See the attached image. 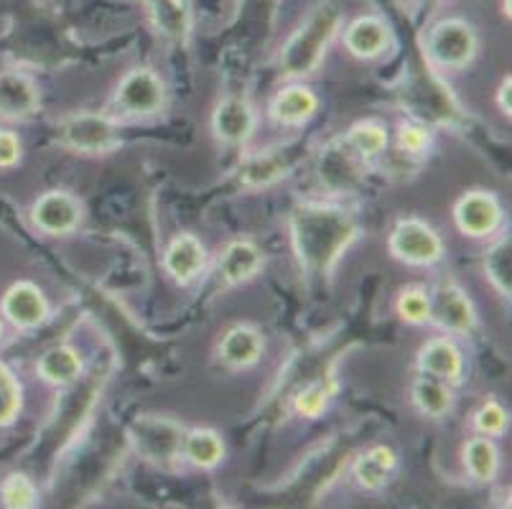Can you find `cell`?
<instances>
[{
    "label": "cell",
    "mask_w": 512,
    "mask_h": 509,
    "mask_svg": "<svg viewBox=\"0 0 512 509\" xmlns=\"http://www.w3.org/2000/svg\"><path fill=\"white\" fill-rule=\"evenodd\" d=\"M395 140H398V151L403 156L418 158L431 151V146H434V133L421 120H400Z\"/></svg>",
    "instance_id": "1f68e13d"
},
{
    "label": "cell",
    "mask_w": 512,
    "mask_h": 509,
    "mask_svg": "<svg viewBox=\"0 0 512 509\" xmlns=\"http://www.w3.org/2000/svg\"><path fill=\"white\" fill-rule=\"evenodd\" d=\"M423 54L439 72H462L479 54L477 28L464 18H441L426 28Z\"/></svg>",
    "instance_id": "3957f363"
},
{
    "label": "cell",
    "mask_w": 512,
    "mask_h": 509,
    "mask_svg": "<svg viewBox=\"0 0 512 509\" xmlns=\"http://www.w3.org/2000/svg\"><path fill=\"white\" fill-rule=\"evenodd\" d=\"M184 436L186 431L176 420L161 415H141L128 428L130 446L136 448V454L164 471L176 469L184 461Z\"/></svg>",
    "instance_id": "277c9868"
},
{
    "label": "cell",
    "mask_w": 512,
    "mask_h": 509,
    "mask_svg": "<svg viewBox=\"0 0 512 509\" xmlns=\"http://www.w3.org/2000/svg\"><path fill=\"white\" fill-rule=\"evenodd\" d=\"M474 428H477L479 436H502L510 428V415H507L505 405L495 398L484 400L477 413H474Z\"/></svg>",
    "instance_id": "836d02e7"
},
{
    "label": "cell",
    "mask_w": 512,
    "mask_h": 509,
    "mask_svg": "<svg viewBox=\"0 0 512 509\" xmlns=\"http://www.w3.org/2000/svg\"><path fill=\"white\" fill-rule=\"evenodd\" d=\"M41 107V92L29 74L8 69L0 72V120L21 123L34 118Z\"/></svg>",
    "instance_id": "7c38bea8"
},
{
    "label": "cell",
    "mask_w": 512,
    "mask_h": 509,
    "mask_svg": "<svg viewBox=\"0 0 512 509\" xmlns=\"http://www.w3.org/2000/svg\"><path fill=\"white\" fill-rule=\"evenodd\" d=\"M357 237H360V224L342 207L301 204L291 212L293 252L301 268L314 278L332 275Z\"/></svg>",
    "instance_id": "6da1fadb"
},
{
    "label": "cell",
    "mask_w": 512,
    "mask_h": 509,
    "mask_svg": "<svg viewBox=\"0 0 512 509\" xmlns=\"http://www.w3.org/2000/svg\"><path fill=\"white\" fill-rule=\"evenodd\" d=\"M23 146L16 130L0 128V171L16 168L21 163Z\"/></svg>",
    "instance_id": "e575fe53"
},
{
    "label": "cell",
    "mask_w": 512,
    "mask_h": 509,
    "mask_svg": "<svg viewBox=\"0 0 512 509\" xmlns=\"http://www.w3.org/2000/svg\"><path fill=\"white\" fill-rule=\"evenodd\" d=\"M395 311L411 326L431 324V291H426L423 286H406L398 293Z\"/></svg>",
    "instance_id": "f546056e"
},
{
    "label": "cell",
    "mask_w": 512,
    "mask_h": 509,
    "mask_svg": "<svg viewBox=\"0 0 512 509\" xmlns=\"http://www.w3.org/2000/svg\"><path fill=\"white\" fill-rule=\"evenodd\" d=\"M3 331H6V326H3V316H0V339H3Z\"/></svg>",
    "instance_id": "8d00e7d4"
},
{
    "label": "cell",
    "mask_w": 512,
    "mask_h": 509,
    "mask_svg": "<svg viewBox=\"0 0 512 509\" xmlns=\"http://www.w3.org/2000/svg\"><path fill=\"white\" fill-rule=\"evenodd\" d=\"M416 367L421 375H431L456 387L464 377V354L449 334L434 336L418 349Z\"/></svg>",
    "instance_id": "5bb4252c"
},
{
    "label": "cell",
    "mask_w": 512,
    "mask_h": 509,
    "mask_svg": "<svg viewBox=\"0 0 512 509\" xmlns=\"http://www.w3.org/2000/svg\"><path fill=\"white\" fill-rule=\"evenodd\" d=\"M344 49L355 59L362 62H372V59H380L383 54H388L390 44H393V34H390V26L377 16H360L344 28Z\"/></svg>",
    "instance_id": "2e32d148"
},
{
    "label": "cell",
    "mask_w": 512,
    "mask_h": 509,
    "mask_svg": "<svg viewBox=\"0 0 512 509\" xmlns=\"http://www.w3.org/2000/svg\"><path fill=\"white\" fill-rule=\"evenodd\" d=\"M263 352V334L250 324L230 326L220 339V359L230 370H250L263 359Z\"/></svg>",
    "instance_id": "ac0fdd59"
},
{
    "label": "cell",
    "mask_w": 512,
    "mask_h": 509,
    "mask_svg": "<svg viewBox=\"0 0 512 509\" xmlns=\"http://www.w3.org/2000/svg\"><path fill=\"white\" fill-rule=\"evenodd\" d=\"M342 11L332 0H321L281 46L278 69L286 79H304L319 69L321 59L342 31Z\"/></svg>",
    "instance_id": "7a4b0ae2"
},
{
    "label": "cell",
    "mask_w": 512,
    "mask_h": 509,
    "mask_svg": "<svg viewBox=\"0 0 512 509\" xmlns=\"http://www.w3.org/2000/svg\"><path fill=\"white\" fill-rule=\"evenodd\" d=\"M431 324L449 336H469L477 329V308L464 288L456 283H441L431 291Z\"/></svg>",
    "instance_id": "30bf717a"
},
{
    "label": "cell",
    "mask_w": 512,
    "mask_h": 509,
    "mask_svg": "<svg viewBox=\"0 0 512 509\" xmlns=\"http://www.w3.org/2000/svg\"><path fill=\"white\" fill-rule=\"evenodd\" d=\"M288 168L291 163L286 156H281V151H260L245 158V163L240 166V184L250 186V189L271 186L286 176Z\"/></svg>",
    "instance_id": "d4e9b609"
},
{
    "label": "cell",
    "mask_w": 512,
    "mask_h": 509,
    "mask_svg": "<svg viewBox=\"0 0 512 509\" xmlns=\"http://www.w3.org/2000/svg\"><path fill=\"white\" fill-rule=\"evenodd\" d=\"M362 158L344 143V138L329 143L319 156L321 184L332 191L355 189L362 179Z\"/></svg>",
    "instance_id": "e0dca14e"
},
{
    "label": "cell",
    "mask_w": 512,
    "mask_h": 509,
    "mask_svg": "<svg viewBox=\"0 0 512 509\" xmlns=\"http://www.w3.org/2000/svg\"><path fill=\"white\" fill-rule=\"evenodd\" d=\"M207 265V247L192 232H181L166 245L164 250V270L174 283L189 286L202 275Z\"/></svg>",
    "instance_id": "9a60e30c"
},
{
    "label": "cell",
    "mask_w": 512,
    "mask_h": 509,
    "mask_svg": "<svg viewBox=\"0 0 512 509\" xmlns=\"http://www.w3.org/2000/svg\"><path fill=\"white\" fill-rule=\"evenodd\" d=\"M319 110V97L306 84H288L271 100V118L283 128H301Z\"/></svg>",
    "instance_id": "ffe728a7"
},
{
    "label": "cell",
    "mask_w": 512,
    "mask_h": 509,
    "mask_svg": "<svg viewBox=\"0 0 512 509\" xmlns=\"http://www.w3.org/2000/svg\"><path fill=\"white\" fill-rule=\"evenodd\" d=\"M82 357L74 347L69 344H57V347L46 349L44 354L36 362V375L46 382V385L54 387H69L82 377Z\"/></svg>",
    "instance_id": "7402d4cb"
},
{
    "label": "cell",
    "mask_w": 512,
    "mask_h": 509,
    "mask_svg": "<svg viewBox=\"0 0 512 509\" xmlns=\"http://www.w3.org/2000/svg\"><path fill=\"white\" fill-rule=\"evenodd\" d=\"M263 265L265 255L253 240H232L220 255L217 273L225 286H240L253 280L263 270Z\"/></svg>",
    "instance_id": "d6986e66"
},
{
    "label": "cell",
    "mask_w": 512,
    "mask_h": 509,
    "mask_svg": "<svg viewBox=\"0 0 512 509\" xmlns=\"http://www.w3.org/2000/svg\"><path fill=\"white\" fill-rule=\"evenodd\" d=\"M464 469L479 484L495 482L500 471V451L490 436H474L464 443Z\"/></svg>",
    "instance_id": "cb8c5ba5"
},
{
    "label": "cell",
    "mask_w": 512,
    "mask_h": 509,
    "mask_svg": "<svg viewBox=\"0 0 512 509\" xmlns=\"http://www.w3.org/2000/svg\"><path fill=\"white\" fill-rule=\"evenodd\" d=\"M411 400L418 408V413L434 420L449 415L456 403L454 387L449 382L436 380L431 375H421V372H418V377L411 385Z\"/></svg>",
    "instance_id": "603a6c76"
},
{
    "label": "cell",
    "mask_w": 512,
    "mask_h": 509,
    "mask_svg": "<svg viewBox=\"0 0 512 509\" xmlns=\"http://www.w3.org/2000/svg\"><path fill=\"white\" fill-rule=\"evenodd\" d=\"M23 410V385L13 370L0 359V428L13 426Z\"/></svg>",
    "instance_id": "4dcf8cb0"
},
{
    "label": "cell",
    "mask_w": 512,
    "mask_h": 509,
    "mask_svg": "<svg viewBox=\"0 0 512 509\" xmlns=\"http://www.w3.org/2000/svg\"><path fill=\"white\" fill-rule=\"evenodd\" d=\"M62 146L85 156H107L123 143V130L118 120L100 112H77L59 125Z\"/></svg>",
    "instance_id": "5b68a950"
},
{
    "label": "cell",
    "mask_w": 512,
    "mask_h": 509,
    "mask_svg": "<svg viewBox=\"0 0 512 509\" xmlns=\"http://www.w3.org/2000/svg\"><path fill=\"white\" fill-rule=\"evenodd\" d=\"M0 316L18 331H34L51 319L46 293L31 280H16L0 298Z\"/></svg>",
    "instance_id": "9c48e42d"
},
{
    "label": "cell",
    "mask_w": 512,
    "mask_h": 509,
    "mask_svg": "<svg viewBox=\"0 0 512 509\" xmlns=\"http://www.w3.org/2000/svg\"><path fill=\"white\" fill-rule=\"evenodd\" d=\"M416 3H421V0H416Z\"/></svg>",
    "instance_id": "74e56055"
},
{
    "label": "cell",
    "mask_w": 512,
    "mask_h": 509,
    "mask_svg": "<svg viewBox=\"0 0 512 509\" xmlns=\"http://www.w3.org/2000/svg\"><path fill=\"white\" fill-rule=\"evenodd\" d=\"M0 504L8 509H34L39 504V489L23 471H13L0 482Z\"/></svg>",
    "instance_id": "f1b7e54d"
},
{
    "label": "cell",
    "mask_w": 512,
    "mask_h": 509,
    "mask_svg": "<svg viewBox=\"0 0 512 509\" xmlns=\"http://www.w3.org/2000/svg\"><path fill=\"white\" fill-rule=\"evenodd\" d=\"M258 128L253 105L242 97H227L212 112V133L225 146H245Z\"/></svg>",
    "instance_id": "4fadbf2b"
},
{
    "label": "cell",
    "mask_w": 512,
    "mask_h": 509,
    "mask_svg": "<svg viewBox=\"0 0 512 509\" xmlns=\"http://www.w3.org/2000/svg\"><path fill=\"white\" fill-rule=\"evenodd\" d=\"M398 456L388 446H372L352 466V476L365 492H383L393 482Z\"/></svg>",
    "instance_id": "44dd1931"
},
{
    "label": "cell",
    "mask_w": 512,
    "mask_h": 509,
    "mask_svg": "<svg viewBox=\"0 0 512 509\" xmlns=\"http://www.w3.org/2000/svg\"><path fill=\"white\" fill-rule=\"evenodd\" d=\"M166 105V84L153 69L138 67L130 69L120 79L118 90L113 95L115 115L123 118H151L158 115Z\"/></svg>",
    "instance_id": "52a82bcc"
},
{
    "label": "cell",
    "mask_w": 512,
    "mask_h": 509,
    "mask_svg": "<svg viewBox=\"0 0 512 509\" xmlns=\"http://www.w3.org/2000/svg\"><path fill=\"white\" fill-rule=\"evenodd\" d=\"M184 459L197 469H214L225 459V441L212 428H194L184 436Z\"/></svg>",
    "instance_id": "484cf974"
},
{
    "label": "cell",
    "mask_w": 512,
    "mask_h": 509,
    "mask_svg": "<svg viewBox=\"0 0 512 509\" xmlns=\"http://www.w3.org/2000/svg\"><path fill=\"white\" fill-rule=\"evenodd\" d=\"M510 90H512V79H510V74H507V77L502 79L500 90H497V105H500V110H502V115H505V118H510V112H512Z\"/></svg>",
    "instance_id": "d590c367"
},
{
    "label": "cell",
    "mask_w": 512,
    "mask_h": 509,
    "mask_svg": "<svg viewBox=\"0 0 512 509\" xmlns=\"http://www.w3.org/2000/svg\"><path fill=\"white\" fill-rule=\"evenodd\" d=\"M388 250L398 263L411 268H431L446 255L444 240L439 232L418 217H403L395 222L388 237Z\"/></svg>",
    "instance_id": "8992f818"
},
{
    "label": "cell",
    "mask_w": 512,
    "mask_h": 509,
    "mask_svg": "<svg viewBox=\"0 0 512 509\" xmlns=\"http://www.w3.org/2000/svg\"><path fill=\"white\" fill-rule=\"evenodd\" d=\"M484 275L490 280V286L500 293L502 298L512 296V237L502 235L484 252Z\"/></svg>",
    "instance_id": "4316f807"
},
{
    "label": "cell",
    "mask_w": 512,
    "mask_h": 509,
    "mask_svg": "<svg viewBox=\"0 0 512 509\" xmlns=\"http://www.w3.org/2000/svg\"><path fill=\"white\" fill-rule=\"evenodd\" d=\"M334 395V385L329 380H314L299 390V395L293 398V410L301 415V418H319L324 410L329 408V400Z\"/></svg>",
    "instance_id": "d6a6232c"
},
{
    "label": "cell",
    "mask_w": 512,
    "mask_h": 509,
    "mask_svg": "<svg viewBox=\"0 0 512 509\" xmlns=\"http://www.w3.org/2000/svg\"><path fill=\"white\" fill-rule=\"evenodd\" d=\"M388 128L377 120H362V123L352 125L349 133L344 135V143H347L362 161L367 158H375L388 148Z\"/></svg>",
    "instance_id": "83f0119b"
},
{
    "label": "cell",
    "mask_w": 512,
    "mask_h": 509,
    "mask_svg": "<svg viewBox=\"0 0 512 509\" xmlns=\"http://www.w3.org/2000/svg\"><path fill=\"white\" fill-rule=\"evenodd\" d=\"M505 222V209L492 191H467L454 204L456 230L472 240L495 235Z\"/></svg>",
    "instance_id": "ba28073f"
},
{
    "label": "cell",
    "mask_w": 512,
    "mask_h": 509,
    "mask_svg": "<svg viewBox=\"0 0 512 509\" xmlns=\"http://www.w3.org/2000/svg\"><path fill=\"white\" fill-rule=\"evenodd\" d=\"M31 222L44 235H72L82 222V204L67 191H46L31 207Z\"/></svg>",
    "instance_id": "8fae6325"
}]
</instances>
